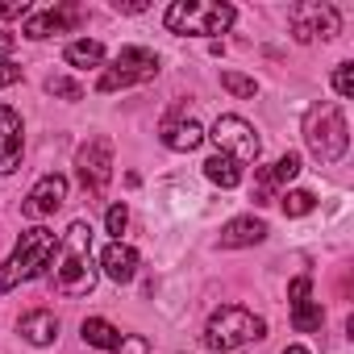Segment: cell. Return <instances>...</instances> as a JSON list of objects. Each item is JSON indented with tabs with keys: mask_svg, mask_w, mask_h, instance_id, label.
Returning a JSON list of instances; mask_svg holds the SVG:
<instances>
[{
	"mask_svg": "<svg viewBox=\"0 0 354 354\" xmlns=\"http://www.w3.org/2000/svg\"><path fill=\"white\" fill-rule=\"evenodd\" d=\"M92 225L88 221H71L67 234L59 238L55 250V292L59 296H88L100 279V267L92 259Z\"/></svg>",
	"mask_w": 354,
	"mask_h": 354,
	"instance_id": "6da1fadb",
	"label": "cell"
},
{
	"mask_svg": "<svg viewBox=\"0 0 354 354\" xmlns=\"http://www.w3.org/2000/svg\"><path fill=\"white\" fill-rule=\"evenodd\" d=\"M55 250H59L55 230H46V225L26 230L17 238L13 254L0 263V296L13 292V288H21V283H30V279H38V275H46V267L55 263Z\"/></svg>",
	"mask_w": 354,
	"mask_h": 354,
	"instance_id": "7a4b0ae2",
	"label": "cell"
},
{
	"mask_svg": "<svg viewBox=\"0 0 354 354\" xmlns=\"http://www.w3.org/2000/svg\"><path fill=\"white\" fill-rule=\"evenodd\" d=\"M304 146L317 162H337L346 150H350V125H346V113L337 100H321L304 113Z\"/></svg>",
	"mask_w": 354,
	"mask_h": 354,
	"instance_id": "3957f363",
	"label": "cell"
},
{
	"mask_svg": "<svg viewBox=\"0 0 354 354\" xmlns=\"http://www.w3.org/2000/svg\"><path fill=\"white\" fill-rule=\"evenodd\" d=\"M238 21V9L225 0H175L162 13L167 34H196V38H217Z\"/></svg>",
	"mask_w": 354,
	"mask_h": 354,
	"instance_id": "277c9868",
	"label": "cell"
},
{
	"mask_svg": "<svg viewBox=\"0 0 354 354\" xmlns=\"http://www.w3.org/2000/svg\"><path fill=\"white\" fill-rule=\"evenodd\" d=\"M259 337H267V321L254 317L242 304H221L205 325V346L221 350V354H230V350H238L246 342H259Z\"/></svg>",
	"mask_w": 354,
	"mask_h": 354,
	"instance_id": "5b68a950",
	"label": "cell"
},
{
	"mask_svg": "<svg viewBox=\"0 0 354 354\" xmlns=\"http://www.w3.org/2000/svg\"><path fill=\"white\" fill-rule=\"evenodd\" d=\"M154 75H158V55H154V50H146V46H121L117 59H113V67L100 71L96 92L109 96V92H121V88L146 84V80H154Z\"/></svg>",
	"mask_w": 354,
	"mask_h": 354,
	"instance_id": "8992f818",
	"label": "cell"
},
{
	"mask_svg": "<svg viewBox=\"0 0 354 354\" xmlns=\"http://www.w3.org/2000/svg\"><path fill=\"white\" fill-rule=\"evenodd\" d=\"M205 138H213L217 154L234 158L238 167H246V162H259V154H263V138L254 133V125H250L246 117H234V113L217 117V121H213V129H209Z\"/></svg>",
	"mask_w": 354,
	"mask_h": 354,
	"instance_id": "52a82bcc",
	"label": "cell"
},
{
	"mask_svg": "<svg viewBox=\"0 0 354 354\" xmlns=\"http://www.w3.org/2000/svg\"><path fill=\"white\" fill-rule=\"evenodd\" d=\"M75 175L92 201H100L113 184V142L100 133V138H88L80 150H75Z\"/></svg>",
	"mask_w": 354,
	"mask_h": 354,
	"instance_id": "ba28073f",
	"label": "cell"
},
{
	"mask_svg": "<svg viewBox=\"0 0 354 354\" xmlns=\"http://www.w3.org/2000/svg\"><path fill=\"white\" fill-rule=\"evenodd\" d=\"M288 26H292V38H296L300 46H308V42H317V38H321V42L337 38L342 17H337L333 5H325V0H300V5L288 9Z\"/></svg>",
	"mask_w": 354,
	"mask_h": 354,
	"instance_id": "9c48e42d",
	"label": "cell"
},
{
	"mask_svg": "<svg viewBox=\"0 0 354 354\" xmlns=\"http://www.w3.org/2000/svg\"><path fill=\"white\" fill-rule=\"evenodd\" d=\"M63 201H67V175L50 171V175H42V180L30 188V196L21 201V213L30 221H46V217H55L63 209Z\"/></svg>",
	"mask_w": 354,
	"mask_h": 354,
	"instance_id": "30bf717a",
	"label": "cell"
},
{
	"mask_svg": "<svg viewBox=\"0 0 354 354\" xmlns=\"http://www.w3.org/2000/svg\"><path fill=\"white\" fill-rule=\"evenodd\" d=\"M26 154V125L13 104H0V175H13Z\"/></svg>",
	"mask_w": 354,
	"mask_h": 354,
	"instance_id": "8fae6325",
	"label": "cell"
},
{
	"mask_svg": "<svg viewBox=\"0 0 354 354\" xmlns=\"http://www.w3.org/2000/svg\"><path fill=\"white\" fill-rule=\"evenodd\" d=\"M80 21H84V9H80V5H50V9L26 17V38H30V42H42V38H50V34L75 30Z\"/></svg>",
	"mask_w": 354,
	"mask_h": 354,
	"instance_id": "7c38bea8",
	"label": "cell"
},
{
	"mask_svg": "<svg viewBox=\"0 0 354 354\" xmlns=\"http://www.w3.org/2000/svg\"><path fill=\"white\" fill-rule=\"evenodd\" d=\"M158 142L175 154H192L201 142H205V125L192 121V117H167L162 129H158Z\"/></svg>",
	"mask_w": 354,
	"mask_h": 354,
	"instance_id": "4fadbf2b",
	"label": "cell"
},
{
	"mask_svg": "<svg viewBox=\"0 0 354 354\" xmlns=\"http://www.w3.org/2000/svg\"><path fill=\"white\" fill-rule=\"evenodd\" d=\"M267 234H271L267 221L250 213V217H234L230 225H221V238L217 242H221V250H246V246H259Z\"/></svg>",
	"mask_w": 354,
	"mask_h": 354,
	"instance_id": "5bb4252c",
	"label": "cell"
},
{
	"mask_svg": "<svg viewBox=\"0 0 354 354\" xmlns=\"http://www.w3.org/2000/svg\"><path fill=\"white\" fill-rule=\"evenodd\" d=\"M138 250L133 246H125V242H109L104 246V254H100V271L113 279V283H133V275H138Z\"/></svg>",
	"mask_w": 354,
	"mask_h": 354,
	"instance_id": "9a60e30c",
	"label": "cell"
},
{
	"mask_svg": "<svg viewBox=\"0 0 354 354\" xmlns=\"http://www.w3.org/2000/svg\"><path fill=\"white\" fill-rule=\"evenodd\" d=\"M17 333H21L30 346H50V342L59 337V317H55L50 308H34V313H26V317L17 321Z\"/></svg>",
	"mask_w": 354,
	"mask_h": 354,
	"instance_id": "2e32d148",
	"label": "cell"
},
{
	"mask_svg": "<svg viewBox=\"0 0 354 354\" xmlns=\"http://www.w3.org/2000/svg\"><path fill=\"white\" fill-rule=\"evenodd\" d=\"M80 333H84V342L88 346H96V350H104V354H113L117 346H121V329L113 325V321H104V317H88L84 325H80Z\"/></svg>",
	"mask_w": 354,
	"mask_h": 354,
	"instance_id": "e0dca14e",
	"label": "cell"
},
{
	"mask_svg": "<svg viewBox=\"0 0 354 354\" xmlns=\"http://www.w3.org/2000/svg\"><path fill=\"white\" fill-rule=\"evenodd\" d=\"M63 59H67V67H75V71H84V67H100V63H104V42H96V38H80V42H71V46L63 50Z\"/></svg>",
	"mask_w": 354,
	"mask_h": 354,
	"instance_id": "ac0fdd59",
	"label": "cell"
},
{
	"mask_svg": "<svg viewBox=\"0 0 354 354\" xmlns=\"http://www.w3.org/2000/svg\"><path fill=\"white\" fill-rule=\"evenodd\" d=\"M205 180L217 184V188H238L242 184V167L234 158H225V154H213V158H205Z\"/></svg>",
	"mask_w": 354,
	"mask_h": 354,
	"instance_id": "d6986e66",
	"label": "cell"
},
{
	"mask_svg": "<svg viewBox=\"0 0 354 354\" xmlns=\"http://www.w3.org/2000/svg\"><path fill=\"white\" fill-rule=\"evenodd\" d=\"M321 321H325V308L317 300H304V304L292 308V329L296 333H313V329H321Z\"/></svg>",
	"mask_w": 354,
	"mask_h": 354,
	"instance_id": "ffe728a7",
	"label": "cell"
},
{
	"mask_svg": "<svg viewBox=\"0 0 354 354\" xmlns=\"http://www.w3.org/2000/svg\"><path fill=\"white\" fill-rule=\"evenodd\" d=\"M275 196H279V188H275V180H271V167H254L250 201H254V205H275Z\"/></svg>",
	"mask_w": 354,
	"mask_h": 354,
	"instance_id": "44dd1931",
	"label": "cell"
},
{
	"mask_svg": "<svg viewBox=\"0 0 354 354\" xmlns=\"http://www.w3.org/2000/svg\"><path fill=\"white\" fill-rule=\"evenodd\" d=\"M296 175H300V154H292V150H288L283 158H275V162H271V180H275V188H288Z\"/></svg>",
	"mask_w": 354,
	"mask_h": 354,
	"instance_id": "7402d4cb",
	"label": "cell"
},
{
	"mask_svg": "<svg viewBox=\"0 0 354 354\" xmlns=\"http://www.w3.org/2000/svg\"><path fill=\"white\" fill-rule=\"evenodd\" d=\"M221 88H225L230 96H238V100H250V96L259 92V84H254L250 75H242V71H221Z\"/></svg>",
	"mask_w": 354,
	"mask_h": 354,
	"instance_id": "603a6c76",
	"label": "cell"
},
{
	"mask_svg": "<svg viewBox=\"0 0 354 354\" xmlns=\"http://www.w3.org/2000/svg\"><path fill=\"white\" fill-rule=\"evenodd\" d=\"M279 205H283V213H288V217H304V213H313V209H317V196H313V192H304V188H296V192H288Z\"/></svg>",
	"mask_w": 354,
	"mask_h": 354,
	"instance_id": "cb8c5ba5",
	"label": "cell"
},
{
	"mask_svg": "<svg viewBox=\"0 0 354 354\" xmlns=\"http://www.w3.org/2000/svg\"><path fill=\"white\" fill-rule=\"evenodd\" d=\"M46 92L50 96H63V100H84V88L75 80H67V75H50L46 80Z\"/></svg>",
	"mask_w": 354,
	"mask_h": 354,
	"instance_id": "d4e9b609",
	"label": "cell"
},
{
	"mask_svg": "<svg viewBox=\"0 0 354 354\" xmlns=\"http://www.w3.org/2000/svg\"><path fill=\"white\" fill-rule=\"evenodd\" d=\"M333 92H337L342 100L354 96V63H337V67H333Z\"/></svg>",
	"mask_w": 354,
	"mask_h": 354,
	"instance_id": "484cf974",
	"label": "cell"
},
{
	"mask_svg": "<svg viewBox=\"0 0 354 354\" xmlns=\"http://www.w3.org/2000/svg\"><path fill=\"white\" fill-rule=\"evenodd\" d=\"M104 225H109V234H113V242H121V234H125V225H129V209L117 201V205H109V213H104Z\"/></svg>",
	"mask_w": 354,
	"mask_h": 354,
	"instance_id": "4316f807",
	"label": "cell"
},
{
	"mask_svg": "<svg viewBox=\"0 0 354 354\" xmlns=\"http://www.w3.org/2000/svg\"><path fill=\"white\" fill-rule=\"evenodd\" d=\"M308 292H313V279H308V275H296V279L288 283V304H292V308H296V304H304V300H308Z\"/></svg>",
	"mask_w": 354,
	"mask_h": 354,
	"instance_id": "83f0119b",
	"label": "cell"
},
{
	"mask_svg": "<svg viewBox=\"0 0 354 354\" xmlns=\"http://www.w3.org/2000/svg\"><path fill=\"white\" fill-rule=\"evenodd\" d=\"M113 354H150V342H146L142 333H125V337H121V346H117Z\"/></svg>",
	"mask_w": 354,
	"mask_h": 354,
	"instance_id": "f1b7e54d",
	"label": "cell"
},
{
	"mask_svg": "<svg viewBox=\"0 0 354 354\" xmlns=\"http://www.w3.org/2000/svg\"><path fill=\"white\" fill-rule=\"evenodd\" d=\"M0 17H5V21L30 17V0H5V5H0Z\"/></svg>",
	"mask_w": 354,
	"mask_h": 354,
	"instance_id": "f546056e",
	"label": "cell"
},
{
	"mask_svg": "<svg viewBox=\"0 0 354 354\" xmlns=\"http://www.w3.org/2000/svg\"><path fill=\"white\" fill-rule=\"evenodd\" d=\"M13 84H21V67L17 63H0V92L13 88Z\"/></svg>",
	"mask_w": 354,
	"mask_h": 354,
	"instance_id": "4dcf8cb0",
	"label": "cell"
},
{
	"mask_svg": "<svg viewBox=\"0 0 354 354\" xmlns=\"http://www.w3.org/2000/svg\"><path fill=\"white\" fill-rule=\"evenodd\" d=\"M13 46H17V38H13L9 30H0V63H9V55H13Z\"/></svg>",
	"mask_w": 354,
	"mask_h": 354,
	"instance_id": "1f68e13d",
	"label": "cell"
},
{
	"mask_svg": "<svg viewBox=\"0 0 354 354\" xmlns=\"http://www.w3.org/2000/svg\"><path fill=\"white\" fill-rule=\"evenodd\" d=\"M117 13H146V0H125V5H113Z\"/></svg>",
	"mask_w": 354,
	"mask_h": 354,
	"instance_id": "d6a6232c",
	"label": "cell"
},
{
	"mask_svg": "<svg viewBox=\"0 0 354 354\" xmlns=\"http://www.w3.org/2000/svg\"><path fill=\"white\" fill-rule=\"evenodd\" d=\"M283 354H308L304 346H283Z\"/></svg>",
	"mask_w": 354,
	"mask_h": 354,
	"instance_id": "836d02e7",
	"label": "cell"
}]
</instances>
